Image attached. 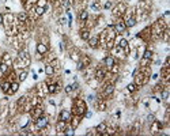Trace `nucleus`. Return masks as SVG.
<instances>
[{
  "instance_id": "b1692460",
  "label": "nucleus",
  "mask_w": 170,
  "mask_h": 136,
  "mask_svg": "<svg viewBox=\"0 0 170 136\" xmlns=\"http://www.w3.org/2000/svg\"><path fill=\"white\" fill-rule=\"evenodd\" d=\"M67 124H68V122L63 121V120H59V121H57V124H56L57 133H64V131L67 129Z\"/></svg>"
},
{
  "instance_id": "dca6fc26",
  "label": "nucleus",
  "mask_w": 170,
  "mask_h": 136,
  "mask_svg": "<svg viewBox=\"0 0 170 136\" xmlns=\"http://www.w3.org/2000/svg\"><path fill=\"white\" fill-rule=\"evenodd\" d=\"M114 29H116V31H117V34H124L125 31H127V26H125V23H124V21H118L116 23V26H114Z\"/></svg>"
},
{
  "instance_id": "c756f323",
  "label": "nucleus",
  "mask_w": 170,
  "mask_h": 136,
  "mask_svg": "<svg viewBox=\"0 0 170 136\" xmlns=\"http://www.w3.org/2000/svg\"><path fill=\"white\" fill-rule=\"evenodd\" d=\"M79 37H80L82 39L87 41V39H89L90 37H91V36H90V30H89V29H86V27H85V29H80V30H79Z\"/></svg>"
},
{
  "instance_id": "f704fd0d",
  "label": "nucleus",
  "mask_w": 170,
  "mask_h": 136,
  "mask_svg": "<svg viewBox=\"0 0 170 136\" xmlns=\"http://www.w3.org/2000/svg\"><path fill=\"white\" fill-rule=\"evenodd\" d=\"M45 74H46L48 76H52V75L55 74V67H53L52 64H50V63H49V64H46V65H45Z\"/></svg>"
},
{
  "instance_id": "a211bd4d",
  "label": "nucleus",
  "mask_w": 170,
  "mask_h": 136,
  "mask_svg": "<svg viewBox=\"0 0 170 136\" xmlns=\"http://www.w3.org/2000/svg\"><path fill=\"white\" fill-rule=\"evenodd\" d=\"M103 64H105V67L106 68H112L114 64H116V59H114V56H112V54H109V56H106V57L103 59Z\"/></svg>"
},
{
  "instance_id": "20e7f679",
  "label": "nucleus",
  "mask_w": 170,
  "mask_h": 136,
  "mask_svg": "<svg viewBox=\"0 0 170 136\" xmlns=\"http://www.w3.org/2000/svg\"><path fill=\"white\" fill-rule=\"evenodd\" d=\"M72 112H74V115H78V116H83L86 115V112H87V105L83 99L80 98H75L74 99V104H72Z\"/></svg>"
},
{
  "instance_id": "09e8293b",
  "label": "nucleus",
  "mask_w": 170,
  "mask_h": 136,
  "mask_svg": "<svg viewBox=\"0 0 170 136\" xmlns=\"http://www.w3.org/2000/svg\"><path fill=\"white\" fill-rule=\"evenodd\" d=\"M154 120H155V117H154V115H148V116H147V121H148L150 124H151V122L154 121Z\"/></svg>"
},
{
  "instance_id": "37998d69",
  "label": "nucleus",
  "mask_w": 170,
  "mask_h": 136,
  "mask_svg": "<svg viewBox=\"0 0 170 136\" xmlns=\"http://www.w3.org/2000/svg\"><path fill=\"white\" fill-rule=\"evenodd\" d=\"M118 47L123 48V49H125V48L129 47V44H128V41H127L125 38H121V39H120V44H118Z\"/></svg>"
},
{
  "instance_id": "c03bdc74",
  "label": "nucleus",
  "mask_w": 170,
  "mask_h": 136,
  "mask_svg": "<svg viewBox=\"0 0 170 136\" xmlns=\"http://www.w3.org/2000/svg\"><path fill=\"white\" fill-rule=\"evenodd\" d=\"M37 6H39V7H46V0H38V1H37Z\"/></svg>"
},
{
  "instance_id": "7ed1b4c3",
  "label": "nucleus",
  "mask_w": 170,
  "mask_h": 136,
  "mask_svg": "<svg viewBox=\"0 0 170 136\" xmlns=\"http://www.w3.org/2000/svg\"><path fill=\"white\" fill-rule=\"evenodd\" d=\"M150 29H151V39H158L162 37V33L167 29V22L163 18H159L152 23V26H150Z\"/></svg>"
},
{
  "instance_id": "cd10ccee",
  "label": "nucleus",
  "mask_w": 170,
  "mask_h": 136,
  "mask_svg": "<svg viewBox=\"0 0 170 136\" xmlns=\"http://www.w3.org/2000/svg\"><path fill=\"white\" fill-rule=\"evenodd\" d=\"M36 49H37V53L38 54H45L46 52H48V45H45V44H42V42H38Z\"/></svg>"
},
{
  "instance_id": "6e6552de",
  "label": "nucleus",
  "mask_w": 170,
  "mask_h": 136,
  "mask_svg": "<svg viewBox=\"0 0 170 136\" xmlns=\"http://www.w3.org/2000/svg\"><path fill=\"white\" fill-rule=\"evenodd\" d=\"M48 124H49V118L44 115L34 120V127H36V129H45L46 127H48Z\"/></svg>"
},
{
  "instance_id": "f03ea898",
  "label": "nucleus",
  "mask_w": 170,
  "mask_h": 136,
  "mask_svg": "<svg viewBox=\"0 0 170 136\" xmlns=\"http://www.w3.org/2000/svg\"><path fill=\"white\" fill-rule=\"evenodd\" d=\"M133 78H135L133 83L138 87L147 84L150 78H151V68H150V65H146V67H140V68H138V69H135Z\"/></svg>"
},
{
  "instance_id": "f8f14e48",
  "label": "nucleus",
  "mask_w": 170,
  "mask_h": 136,
  "mask_svg": "<svg viewBox=\"0 0 170 136\" xmlns=\"http://www.w3.org/2000/svg\"><path fill=\"white\" fill-rule=\"evenodd\" d=\"M71 118H72V113L70 110H67V109H63L60 112V115H59V120H63L65 122H70Z\"/></svg>"
},
{
  "instance_id": "9d476101",
  "label": "nucleus",
  "mask_w": 170,
  "mask_h": 136,
  "mask_svg": "<svg viewBox=\"0 0 170 136\" xmlns=\"http://www.w3.org/2000/svg\"><path fill=\"white\" fill-rule=\"evenodd\" d=\"M138 37L142 39L143 42H148V41H151V29H150V27H146V29H143L142 31L139 33Z\"/></svg>"
},
{
  "instance_id": "3c124183",
  "label": "nucleus",
  "mask_w": 170,
  "mask_h": 136,
  "mask_svg": "<svg viewBox=\"0 0 170 136\" xmlns=\"http://www.w3.org/2000/svg\"><path fill=\"white\" fill-rule=\"evenodd\" d=\"M105 8H106V10H109V8H112V1H108V3L105 4Z\"/></svg>"
},
{
  "instance_id": "8fccbe9b",
  "label": "nucleus",
  "mask_w": 170,
  "mask_h": 136,
  "mask_svg": "<svg viewBox=\"0 0 170 136\" xmlns=\"http://www.w3.org/2000/svg\"><path fill=\"white\" fill-rule=\"evenodd\" d=\"M42 44H45V45H48V42H49V38L48 37H42V41H41Z\"/></svg>"
},
{
  "instance_id": "bb28decb",
  "label": "nucleus",
  "mask_w": 170,
  "mask_h": 136,
  "mask_svg": "<svg viewBox=\"0 0 170 136\" xmlns=\"http://www.w3.org/2000/svg\"><path fill=\"white\" fill-rule=\"evenodd\" d=\"M95 107H97V110L99 112H103L105 109H106V102H105V99H102V98H98L95 102Z\"/></svg>"
},
{
  "instance_id": "0eeeda50",
  "label": "nucleus",
  "mask_w": 170,
  "mask_h": 136,
  "mask_svg": "<svg viewBox=\"0 0 170 136\" xmlns=\"http://www.w3.org/2000/svg\"><path fill=\"white\" fill-rule=\"evenodd\" d=\"M90 65H91V57L89 54H82L78 61V69H85V68H89Z\"/></svg>"
},
{
  "instance_id": "1a4fd4ad",
  "label": "nucleus",
  "mask_w": 170,
  "mask_h": 136,
  "mask_svg": "<svg viewBox=\"0 0 170 136\" xmlns=\"http://www.w3.org/2000/svg\"><path fill=\"white\" fill-rule=\"evenodd\" d=\"M44 115V107L41 105H36V106H33L30 109V116H32L33 120H36V118L41 117Z\"/></svg>"
},
{
  "instance_id": "5fc2aeb1",
  "label": "nucleus",
  "mask_w": 170,
  "mask_h": 136,
  "mask_svg": "<svg viewBox=\"0 0 170 136\" xmlns=\"http://www.w3.org/2000/svg\"><path fill=\"white\" fill-rule=\"evenodd\" d=\"M1 23H3V15L0 14V25H1Z\"/></svg>"
},
{
  "instance_id": "7c9ffc66",
  "label": "nucleus",
  "mask_w": 170,
  "mask_h": 136,
  "mask_svg": "<svg viewBox=\"0 0 170 136\" xmlns=\"http://www.w3.org/2000/svg\"><path fill=\"white\" fill-rule=\"evenodd\" d=\"M0 87H1V91L6 94L10 93V89H11V82L10 80H3L1 82V84H0Z\"/></svg>"
},
{
  "instance_id": "864d4df0",
  "label": "nucleus",
  "mask_w": 170,
  "mask_h": 136,
  "mask_svg": "<svg viewBox=\"0 0 170 136\" xmlns=\"http://www.w3.org/2000/svg\"><path fill=\"white\" fill-rule=\"evenodd\" d=\"M65 22H67V21H65V18H63V16H61V18H60V23L63 25V23H65Z\"/></svg>"
},
{
  "instance_id": "6ab92c4d",
  "label": "nucleus",
  "mask_w": 170,
  "mask_h": 136,
  "mask_svg": "<svg viewBox=\"0 0 170 136\" xmlns=\"http://www.w3.org/2000/svg\"><path fill=\"white\" fill-rule=\"evenodd\" d=\"M105 78H106V71H105V68L98 67L95 69V79L97 80H103Z\"/></svg>"
},
{
  "instance_id": "4468645a",
  "label": "nucleus",
  "mask_w": 170,
  "mask_h": 136,
  "mask_svg": "<svg viewBox=\"0 0 170 136\" xmlns=\"http://www.w3.org/2000/svg\"><path fill=\"white\" fill-rule=\"evenodd\" d=\"M61 90L60 83H49L48 84V94H56Z\"/></svg>"
},
{
  "instance_id": "f3484780",
  "label": "nucleus",
  "mask_w": 170,
  "mask_h": 136,
  "mask_svg": "<svg viewBox=\"0 0 170 136\" xmlns=\"http://www.w3.org/2000/svg\"><path fill=\"white\" fill-rule=\"evenodd\" d=\"M125 26H127V29H129V27H133L136 23H138V21H136V15H131V16H127V19L124 21Z\"/></svg>"
},
{
  "instance_id": "2eb2a0df",
  "label": "nucleus",
  "mask_w": 170,
  "mask_h": 136,
  "mask_svg": "<svg viewBox=\"0 0 170 136\" xmlns=\"http://www.w3.org/2000/svg\"><path fill=\"white\" fill-rule=\"evenodd\" d=\"M48 94V86H46V83H41L39 86H37V95L41 98H44Z\"/></svg>"
},
{
  "instance_id": "4c0bfd02",
  "label": "nucleus",
  "mask_w": 170,
  "mask_h": 136,
  "mask_svg": "<svg viewBox=\"0 0 170 136\" xmlns=\"http://www.w3.org/2000/svg\"><path fill=\"white\" fill-rule=\"evenodd\" d=\"M80 56H82V54H79V52H78V50H76V49H75V50H72V52H71V59H72V60H74V61H76V63H78V61H79V59H80Z\"/></svg>"
},
{
  "instance_id": "6e6d98bb",
  "label": "nucleus",
  "mask_w": 170,
  "mask_h": 136,
  "mask_svg": "<svg viewBox=\"0 0 170 136\" xmlns=\"http://www.w3.org/2000/svg\"><path fill=\"white\" fill-rule=\"evenodd\" d=\"M22 3H26V0H22Z\"/></svg>"
},
{
  "instance_id": "e433bc0d",
  "label": "nucleus",
  "mask_w": 170,
  "mask_h": 136,
  "mask_svg": "<svg viewBox=\"0 0 170 136\" xmlns=\"http://www.w3.org/2000/svg\"><path fill=\"white\" fill-rule=\"evenodd\" d=\"M78 89V84L76 83H74V84H68V86H65V93L67 94H71L74 90Z\"/></svg>"
},
{
  "instance_id": "2f4dec72",
  "label": "nucleus",
  "mask_w": 170,
  "mask_h": 136,
  "mask_svg": "<svg viewBox=\"0 0 170 136\" xmlns=\"http://www.w3.org/2000/svg\"><path fill=\"white\" fill-rule=\"evenodd\" d=\"M106 128H108L106 122H99L98 125H97L95 131H97V133H98V135H103V133H105V131H106Z\"/></svg>"
},
{
  "instance_id": "9b49d317",
  "label": "nucleus",
  "mask_w": 170,
  "mask_h": 136,
  "mask_svg": "<svg viewBox=\"0 0 170 136\" xmlns=\"http://www.w3.org/2000/svg\"><path fill=\"white\" fill-rule=\"evenodd\" d=\"M114 93V84L113 83H108L102 89V97H110Z\"/></svg>"
},
{
  "instance_id": "39448f33",
  "label": "nucleus",
  "mask_w": 170,
  "mask_h": 136,
  "mask_svg": "<svg viewBox=\"0 0 170 136\" xmlns=\"http://www.w3.org/2000/svg\"><path fill=\"white\" fill-rule=\"evenodd\" d=\"M127 10H128L127 4L120 1V3H117L116 6L112 8V14H113V16H116V18H121V16H124V15L127 14Z\"/></svg>"
},
{
  "instance_id": "49530a36",
  "label": "nucleus",
  "mask_w": 170,
  "mask_h": 136,
  "mask_svg": "<svg viewBox=\"0 0 170 136\" xmlns=\"http://www.w3.org/2000/svg\"><path fill=\"white\" fill-rule=\"evenodd\" d=\"M139 128H140V124H139V122H136V124L133 125V128H132V131L136 133V132H139Z\"/></svg>"
},
{
  "instance_id": "72a5a7b5",
  "label": "nucleus",
  "mask_w": 170,
  "mask_h": 136,
  "mask_svg": "<svg viewBox=\"0 0 170 136\" xmlns=\"http://www.w3.org/2000/svg\"><path fill=\"white\" fill-rule=\"evenodd\" d=\"M1 61H3V63H6L8 67H11V65H12V59H11V56H10L8 53H4V54H3Z\"/></svg>"
},
{
  "instance_id": "4be33fe9",
  "label": "nucleus",
  "mask_w": 170,
  "mask_h": 136,
  "mask_svg": "<svg viewBox=\"0 0 170 136\" xmlns=\"http://www.w3.org/2000/svg\"><path fill=\"white\" fill-rule=\"evenodd\" d=\"M87 21H89V11L80 10L79 11V22H80L82 25H86Z\"/></svg>"
},
{
  "instance_id": "603ef678",
  "label": "nucleus",
  "mask_w": 170,
  "mask_h": 136,
  "mask_svg": "<svg viewBox=\"0 0 170 136\" xmlns=\"http://www.w3.org/2000/svg\"><path fill=\"white\" fill-rule=\"evenodd\" d=\"M169 63H170V57L167 56L166 60H165V67H169Z\"/></svg>"
},
{
  "instance_id": "58836bf2",
  "label": "nucleus",
  "mask_w": 170,
  "mask_h": 136,
  "mask_svg": "<svg viewBox=\"0 0 170 136\" xmlns=\"http://www.w3.org/2000/svg\"><path fill=\"white\" fill-rule=\"evenodd\" d=\"M26 78H27V71H21L19 72V75H18V82L21 83V82H23V80H26Z\"/></svg>"
},
{
  "instance_id": "a878e982",
  "label": "nucleus",
  "mask_w": 170,
  "mask_h": 136,
  "mask_svg": "<svg viewBox=\"0 0 170 136\" xmlns=\"http://www.w3.org/2000/svg\"><path fill=\"white\" fill-rule=\"evenodd\" d=\"M161 76H162V79L165 82H167L170 78V67H165V65H163L162 69H161Z\"/></svg>"
},
{
  "instance_id": "aec40b11",
  "label": "nucleus",
  "mask_w": 170,
  "mask_h": 136,
  "mask_svg": "<svg viewBox=\"0 0 170 136\" xmlns=\"http://www.w3.org/2000/svg\"><path fill=\"white\" fill-rule=\"evenodd\" d=\"M162 128H163V124L161 121H156V120H154V121L151 122V132L152 133H158Z\"/></svg>"
},
{
  "instance_id": "ea45409f",
  "label": "nucleus",
  "mask_w": 170,
  "mask_h": 136,
  "mask_svg": "<svg viewBox=\"0 0 170 136\" xmlns=\"http://www.w3.org/2000/svg\"><path fill=\"white\" fill-rule=\"evenodd\" d=\"M161 38H162L165 42H169V39H170V30L169 29L165 30V31L162 33V37H161Z\"/></svg>"
},
{
  "instance_id": "423d86ee",
  "label": "nucleus",
  "mask_w": 170,
  "mask_h": 136,
  "mask_svg": "<svg viewBox=\"0 0 170 136\" xmlns=\"http://www.w3.org/2000/svg\"><path fill=\"white\" fill-rule=\"evenodd\" d=\"M152 57H154V52L151 49H146L144 53L142 56V60H140V67H146V65H148L151 63Z\"/></svg>"
},
{
  "instance_id": "a18cd8bd",
  "label": "nucleus",
  "mask_w": 170,
  "mask_h": 136,
  "mask_svg": "<svg viewBox=\"0 0 170 136\" xmlns=\"http://www.w3.org/2000/svg\"><path fill=\"white\" fill-rule=\"evenodd\" d=\"M110 71H112V74H117V72H118V65L114 64L113 67L110 68Z\"/></svg>"
},
{
  "instance_id": "de8ad7c7",
  "label": "nucleus",
  "mask_w": 170,
  "mask_h": 136,
  "mask_svg": "<svg viewBox=\"0 0 170 136\" xmlns=\"http://www.w3.org/2000/svg\"><path fill=\"white\" fill-rule=\"evenodd\" d=\"M26 1H27V7H30V6H33V4H37L38 0H26Z\"/></svg>"
},
{
  "instance_id": "f257e3e1",
  "label": "nucleus",
  "mask_w": 170,
  "mask_h": 136,
  "mask_svg": "<svg viewBox=\"0 0 170 136\" xmlns=\"http://www.w3.org/2000/svg\"><path fill=\"white\" fill-rule=\"evenodd\" d=\"M116 36L117 31L114 29L113 25H108L105 29L101 31V34L98 36V41H99V47H102L103 49H113L114 48V41H116Z\"/></svg>"
},
{
  "instance_id": "79ce46f5",
  "label": "nucleus",
  "mask_w": 170,
  "mask_h": 136,
  "mask_svg": "<svg viewBox=\"0 0 170 136\" xmlns=\"http://www.w3.org/2000/svg\"><path fill=\"white\" fill-rule=\"evenodd\" d=\"M127 90L129 91V93H135V91L138 90V86H136L135 83H129V84L127 86Z\"/></svg>"
},
{
  "instance_id": "ddd939ff",
  "label": "nucleus",
  "mask_w": 170,
  "mask_h": 136,
  "mask_svg": "<svg viewBox=\"0 0 170 136\" xmlns=\"http://www.w3.org/2000/svg\"><path fill=\"white\" fill-rule=\"evenodd\" d=\"M29 102V98L26 97V95H23V97H21L18 99V102H16V107L19 109V112H25L26 109V105H27Z\"/></svg>"
},
{
  "instance_id": "473e14b6",
  "label": "nucleus",
  "mask_w": 170,
  "mask_h": 136,
  "mask_svg": "<svg viewBox=\"0 0 170 136\" xmlns=\"http://www.w3.org/2000/svg\"><path fill=\"white\" fill-rule=\"evenodd\" d=\"M101 8H102L101 1H99V0H93L91 1V10L93 11H101Z\"/></svg>"
},
{
  "instance_id": "c85d7f7f",
  "label": "nucleus",
  "mask_w": 170,
  "mask_h": 136,
  "mask_svg": "<svg viewBox=\"0 0 170 136\" xmlns=\"http://www.w3.org/2000/svg\"><path fill=\"white\" fill-rule=\"evenodd\" d=\"M46 8L45 7H39V6H34V8H33V12H34V15H36V18H38V16H41V15H44V12H45Z\"/></svg>"
},
{
  "instance_id": "412c9836",
  "label": "nucleus",
  "mask_w": 170,
  "mask_h": 136,
  "mask_svg": "<svg viewBox=\"0 0 170 136\" xmlns=\"http://www.w3.org/2000/svg\"><path fill=\"white\" fill-rule=\"evenodd\" d=\"M16 21H18V25H26L29 22V15L26 12H19L16 16Z\"/></svg>"
},
{
  "instance_id": "a19ab883",
  "label": "nucleus",
  "mask_w": 170,
  "mask_h": 136,
  "mask_svg": "<svg viewBox=\"0 0 170 136\" xmlns=\"http://www.w3.org/2000/svg\"><path fill=\"white\" fill-rule=\"evenodd\" d=\"M60 4L63 6L64 8H67V10H68V8H70V6L72 4V0H60Z\"/></svg>"
},
{
  "instance_id": "5701e85b",
  "label": "nucleus",
  "mask_w": 170,
  "mask_h": 136,
  "mask_svg": "<svg viewBox=\"0 0 170 136\" xmlns=\"http://www.w3.org/2000/svg\"><path fill=\"white\" fill-rule=\"evenodd\" d=\"M87 42H89V47L91 49H97L99 47V41H98V36H94V37H90L87 39Z\"/></svg>"
},
{
  "instance_id": "393cba45",
  "label": "nucleus",
  "mask_w": 170,
  "mask_h": 136,
  "mask_svg": "<svg viewBox=\"0 0 170 136\" xmlns=\"http://www.w3.org/2000/svg\"><path fill=\"white\" fill-rule=\"evenodd\" d=\"M80 121H82V116H78V115H75V116H72V118H71V128L72 129H76L78 128V125L80 124Z\"/></svg>"
},
{
  "instance_id": "c9c22d12",
  "label": "nucleus",
  "mask_w": 170,
  "mask_h": 136,
  "mask_svg": "<svg viewBox=\"0 0 170 136\" xmlns=\"http://www.w3.org/2000/svg\"><path fill=\"white\" fill-rule=\"evenodd\" d=\"M18 89H19V82H18V80H16V82H11V89H10V93H8V94L16 93Z\"/></svg>"
}]
</instances>
